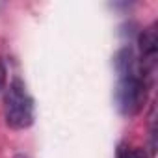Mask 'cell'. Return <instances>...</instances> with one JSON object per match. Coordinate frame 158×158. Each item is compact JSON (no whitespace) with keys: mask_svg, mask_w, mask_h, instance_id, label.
I'll list each match as a JSON object with an SVG mask.
<instances>
[{"mask_svg":"<svg viewBox=\"0 0 158 158\" xmlns=\"http://www.w3.org/2000/svg\"><path fill=\"white\" fill-rule=\"evenodd\" d=\"M115 69L119 74V82L115 89V101L125 115H136L147 97V84H145V71L139 65L134 50L130 47L121 48L115 56Z\"/></svg>","mask_w":158,"mask_h":158,"instance_id":"6da1fadb","label":"cell"},{"mask_svg":"<svg viewBox=\"0 0 158 158\" xmlns=\"http://www.w3.org/2000/svg\"><path fill=\"white\" fill-rule=\"evenodd\" d=\"M4 117L15 130H24L34 123V99L21 78H13L4 91Z\"/></svg>","mask_w":158,"mask_h":158,"instance_id":"7a4b0ae2","label":"cell"},{"mask_svg":"<svg viewBox=\"0 0 158 158\" xmlns=\"http://www.w3.org/2000/svg\"><path fill=\"white\" fill-rule=\"evenodd\" d=\"M117 158H145V154L139 149H121Z\"/></svg>","mask_w":158,"mask_h":158,"instance_id":"3957f363","label":"cell"},{"mask_svg":"<svg viewBox=\"0 0 158 158\" xmlns=\"http://www.w3.org/2000/svg\"><path fill=\"white\" fill-rule=\"evenodd\" d=\"M4 82H6V71H4L2 65H0V91L4 89Z\"/></svg>","mask_w":158,"mask_h":158,"instance_id":"277c9868","label":"cell"}]
</instances>
